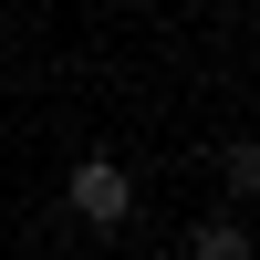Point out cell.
Returning <instances> with one entry per match:
<instances>
[{"mask_svg":"<svg viewBox=\"0 0 260 260\" xmlns=\"http://www.w3.org/2000/svg\"><path fill=\"white\" fill-rule=\"evenodd\" d=\"M187 250H198V260H250V229H240V219H208Z\"/></svg>","mask_w":260,"mask_h":260,"instance_id":"obj_3","label":"cell"},{"mask_svg":"<svg viewBox=\"0 0 260 260\" xmlns=\"http://www.w3.org/2000/svg\"><path fill=\"white\" fill-rule=\"evenodd\" d=\"M219 177H229V198H250V187H260V146H250V136L219 146Z\"/></svg>","mask_w":260,"mask_h":260,"instance_id":"obj_2","label":"cell"},{"mask_svg":"<svg viewBox=\"0 0 260 260\" xmlns=\"http://www.w3.org/2000/svg\"><path fill=\"white\" fill-rule=\"evenodd\" d=\"M62 198H73V219H83V229H125V219H136V177H125L115 156H83Z\"/></svg>","mask_w":260,"mask_h":260,"instance_id":"obj_1","label":"cell"}]
</instances>
